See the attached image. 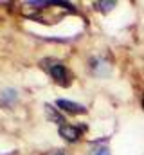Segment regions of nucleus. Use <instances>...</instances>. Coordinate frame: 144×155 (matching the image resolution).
I'll return each instance as SVG.
<instances>
[{"instance_id":"nucleus-4","label":"nucleus","mask_w":144,"mask_h":155,"mask_svg":"<svg viewBox=\"0 0 144 155\" xmlns=\"http://www.w3.org/2000/svg\"><path fill=\"white\" fill-rule=\"evenodd\" d=\"M18 101V92L15 88H4L0 92V105L4 107H13Z\"/></svg>"},{"instance_id":"nucleus-7","label":"nucleus","mask_w":144,"mask_h":155,"mask_svg":"<svg viewBox=\"0 0 144 155\" xmlns=\"http://www.w3.org/2000/svg\"><path fill=\"white\" fill-rule=\"evenodd\" d=\"M99 11H103V13H108L112 7H115V2H96L94 4Z\"/></svg>"},{"instance_id":"nucleus-8","label":"nucleus","mask_w":144,"mask_h":155,"mask_svg":"<svg viewBox=\"0 0 144 155\" xmlns=\"http://www.w3.org/2000/svg\"><path fill=\"white\" fill-rule=\"evenodd\" d=\"M96 155H110V150H108V148H99V150L96 152Z\"/></svg>"},{"instance_id":"nucleus-2","label":"nucleus","mask_w":144,"mask_h":155,"mask_svg":"<svg viewBox=\"0 0 144 155\" xmlns=\"http://www.w3.org/2000/svg\"><path fill=\"white\" fill-rule=\"evenodd\" d=\"M58 132H60V135H61L65 141H69V143H76V141H79L83 128H77V126H72V124H63V126H60Z\"/></svg>"},{"instance_id":"nucleus-1","label":"nucleus","mask_w":144,"mask_h":155,"mask_svg":"<svg viewBox=\"0 0 144 155\" xmlns=\"http://www.w3.org/2000/svg\"><path fill=\"white\" fill-rule=\"evenodd\" d=\"M41 67L45 71H49V74L52 76V79L58 83V85H63V87H69L70 85V72L67 71V67L61 63V61H56V60H43L41 61Z\"/></svg>"},{"instance_id":"nucleus-5","label":"nucleus","mask_w":144,"mask_h":155,"mask_svg":"<svg viewBox=\"0 0 144 155\" xmlns=\"http://www.w3.org/2000/svg\"><path fill=\"white\" fill-rule=\"evenodd\" d=\"M45 116L49 121H52L60 126H63V123H65V117L61 116V112H58V108H54L52 105H45Z\"/></svg>"},{"instance_id":"nucleus-6","label":"nucleus","mask_w":144,"mask_h":155,"mask_svg":"<svg viewBox=\"0 0 144 155\" xmlns=\"http://www.w3.org/2000/svg\"><path fill=\"white\" fill-rule=\"evenodd\" d=\"M92 71L96 72V74H99V76H103V74H108V65L103 61V60H94L92 61Z\"/></svg>"},{"instance_id":"nucleus-3","label":"nucleus","mask_w":144,"mask_h":155,"mask_svg":"<svg viewBox=\"0 0 144 155\" xmlns=\"http://www.w3.org/2000/svg\"><path fill=\"white\" fill-rule=\"evenodd\" d=\"M56 105H58L61 110L69 112V114H85V112H87V108H85L83 105L74 103V101H69V99H58Z\"/></svg>"},{"instance_id":"nucleus-9","label":"nucleus","mask_w":144,"mask_h":155,"mask_svg":"<svg viewBox=\"0 0 144 155\" xmlns=\"http://www.w3.org/2000/svg\"><path fill=\"white\" fill-rule=\"evenodd\" d=\"M56 155H63V153H56Z\"/></svg>"}]
</instances>
